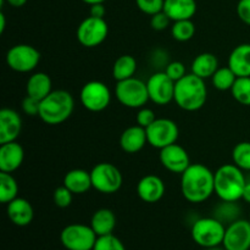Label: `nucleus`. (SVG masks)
Masks as SVG:
<instances>
[{
  "mask_svg": "<svg viewBox=\"0 0 250 250\" xmlns=\"http://www.w3.org/2000/svg\"><path fill=\"white\" fill-rule=\"evenodd\" d=\"M105 12H106V10H105L104 4L90 5V16L98 17V19H104Z\"/></svg>",
  "mask_w": 250,
  "mask_h": 250,
  "instance_id": "79ce46f5",
  "label": "nucleus"
},
{
  "mask_svg": "<svg viewBox=\"0 0 250 250\" xmlns=\"http://www.w3.org/2000/svg\"><path fill=\"white\" fill-rule=\"evenodd\" d=\"M53 92V82L48 73L36 72L29 76L26 84V93L29 97L43 100Z\"/></svg>",
  "mask_w": 250,
  "mask_h": 250,
  "instance_id": "b1692460",
  "label": "nucleus"
},
{
  "mask_svg": "<svg viewBox=\"0 0 250 250\" xmlns=\"http://www.w3.org/2000/svg\"><path fill=\"white\" fill-rule=\"evenodd\" d=\"M159 159L161 165L172 173L182 175L190 165V158L187 150L177 143L160 149Z\"/></svg>",
  "mask_w": 250,
  "mask_h": 250,
  "instance_id": "2eb2a0df",
  "label": "nucleus"
},
{
  "mask_svg": "<svg viewBox=\"0 0 250 250\" xmlns=\"http://www.w3.org/2000/svg\"><path fill=\"white\" fill-rule=\"evenodd\" d=\"M231 94L237 103L250 106V77H237Z\"/></svg>",
  "mask_w": 250,
  "mask_h": 250,
  "instance_id": "2f4dec72",
  "label": "nucleus"
},
{
  "mask_svg": "<svg viewBox=\"0 0 250 250\" xmlns=\"http://www.w3.org/2000/svg\"><path fill=\"white\" fill-rule=\"evenodd\" d=\"M146 143H148V138H146V128L138 125L126 128L120 137L121 149L125 153L128 154L138 153L146 146Z\"/></svg>",
  "mask_w": 250,
  "mask_h": 250,
  "instance_id": "aec40b11",
  "label": "nucleus"
},
{
  "mask_svg": "<svg viewBox=\"0 0 250 250\" xmlns=\"http://www.w3.org/2000/svg\"><path fill=\"white\" fill-rule=\"evenodd\" d=\"M249 221H250V214H249Z\"/></svg>",
  "mask_w": 250,
  "mask_h": 250,
  "instance_id": "09e8293b",
  "label": "nucleus"
},
{
  "mask_svg": "<svg viewBox=\"0 0 250 250\" xmlns=\"http://www.w3.org/2000/svg\"><path fill=\"white\" fill-rule=\"evenodd\" d=\"M237 80V76L229 66L226 67H219L214 76L211 77L212 85L216 88L217 90L221 92H226V90H231L233 87L234 82Z\"/></svg>",
  "mask_w": 250,
  "mask_h": 250,
  "instance_id": "c756f323",
  "label": "nucleus"
},
{
  "mask_svg": "<svg viewBox=\"0 0 250 250\" xmlns=\"http://www.w3.org/2000/svg\"><path fill=\"white\" fill-rule=\"evenodd\" d=\"M163 11L173 22L181 21V20H192V17L197 12V1L195 0H165Z\"/></svg>",
  "mask_w": 250,
  "mask_h": 250,
  "instance_id": "4be33fe9",
  "label": "nucleus"
},
{
  "mask_svg": "<svg viewBox=\"0 0 250 250\" xmlns=\"http://www.w3.org/2000/svg\"><path fill=\"white\" fill-rule=\"evenodd\" d=\"M241 215V208L237 204V202H224L221 200V204L216 207L214 210V217L222 222V224H232L236 220L239 219Z\"/></svg>",
  "mask_w": 250,
  "mask_h": 250,
  "instance_id": "c85d7f7f",
  "label": "nucleus"
},
{
  "mask_svg": "<svg viewBox=\"0 0 250 250\" xmlns=\"http://www.w3.org/2000/svg\"><path fill=\"white\" fill-rule=\"evenodd\" d=\"M165 72L173 82H177V81L182 80L187 75L185 63L181 62V61H171V62H168L166 65Z\"/></svg>",
  "mask_w": 250,
  "mask_h": 250,
  "instance_id": "e433bc0d",
  "label": "nucleus"
},
{
  "mask_svg": "<svg viewBox=\"0 0 250 250\" xmlns=\"http://www.w3.org/2000/svg\"><path fill=\"white\" fill-rule=\"evenodd\" d=\"M146 131L149 146L159 150L177 143L180 137L177 124L171 119H156Z\"/></svg>",
  "mask_w": 250,
  "mask_h": 250,
  "instance_id": "9d476101",
  "label": "nucleus"
},
{
  "mask_svg": "<svg viewBox=\"0 0 250 250\" xmlns=\"http://www.w3.org/2000/svg\"><path fill=\"white\" fill-rule=\"evenodd\" d=\"M6 214L12 224L19 227H24L33 221L34 210L28 200L17 197L6 204Z\"/></svg>",
  "mask_w": 250,
  "mask_h": 250,
  "instance_id": "6ab92c4d",
  "label": "nucleus"
},
{
  "mask_svg": "<svg viewBox=\"0 0 250 250\" xmlns=\"http://www.w3.org/2000/svg\"><path fill=\"white\" fill-rule=\"evenodd\" d=\"M24 160V150L20 143L10 142L0 146V171L12 173L21 167Z\"/></svg>",
  "mask_w": 250,
  "mask_h": 250,
  "instance_id": "a211bd4d",
  "label": "nucleus"
},
{
  "mask_svg": "<svg viewBox=\"0 0 250 250\" xmlns=\"http://www.w3.org/2000/svg\"><path fill=\"white\" fill-rule=\"evenodd\" d=\"M226 227L216 217H202L193 224L190 229L192 239L203 248L222 246Z\"/></svg>",
  "mask_w": 250,
  "mask_h": 250,
  "instance_id": "39448f33",
  "label": "nucleus"
},
{
  "mask_svg": "<svg viewBox=\"0 0 250 250\" xmlns=\"http://www.w3.org/2000/svg\"><path fill=\"white\" fill-rule=\"evenodd\" d=\"M208 99V88L205 80L194 73H187L175 84L173 102L185 111H198L205 105Z\"/></svg>",
  "mask_w": 250,
  "mask_h": 250,
  "instance_id": "f03ea898",
  "label": "nucleus"
},
{
  "mask_svg": "<svg viewBox=\"0 0 250 250\" xmlns=\"http://www.w3.org/2000/svg\"><path fill=\"white\" fill-rule=\"evenodd\" d=\"M5 60L11 70L20 73H28L36 70L39 65L41 53L29 44H17L7 50Z\"/></svg>",
  "mask_w": 250,
  "mask_h": 250,
  "instance_id": "1a4fd4ad",
  "label": "nucleus"
},
{
  "mask_svg": "<svg viewBox=\"0 0 250 250\" xmlns=\"http://www.w3.org/2000/svg\"><path fill=\"white\" fill-rule=\"evenodd\" d=\"M246 183L243 170L234 164H225L215 172V194L224 202H238Z\"/></svg>",
  "mask_w": 250,
  "mask_h": 250,
  "instance_id": "20e7f679",
  "label": "nucleus"
},
{
  "mask_svg": "<svg viewBox=\"0 0 250 250\" xmlns=\"http://www.w3.org/2000/svg\"><path fill=\"white\" fill-rule=\"evenodd\" d=\"M19 185L11 173L0 171V202L2 204H9L11 200L17 198Z\"/></svg>",
  "mask_w": 250,
  "mask_h": 250,
  "instance_id": "cd10ccee",
  "label": "nucleus"
},
{
  "mask_svg": "<svg viewBox=\"0 0 250 250\" xmlns=\"http://www.w3.org/2000/svg\"><path fill=\"white\" fill-rule=\"evenodd\" d=\"M39 109H41V100L29 95H26V98L22 100V110L28 116H39Z\"/></svg>",
  "mask_w": 250,
  "mask_h": 250,
  "instance_id": "58836bf2",
  "label": "nucleus"
},
{
  "mask_svg": "<svg viewBox=\"0 0 250 250\" xmlns=\"http://www.w3.org/2000/svg\"><path fill=\"white\" fill-rule=\"evenodd\" d=\"M53 199L54 204H55L56 207L61 208V209H65V208L70 207L71 203H72L73 193L62 185L54 190Z\"/></svg>",
  "mask_w": 250,
  "mask_h": 250,
  "instance_id": "f704fd0d",
  "label": "nucleus"
},
{
  "mask_svg": "<svg viewBox=\"0 0 250 250\" xmlns=\"http://www.w3.org/2000/svg\"><path fill=\"white\" fill-rule=\"evenodd\" d=\"M237 15L243 23L250 26V0H239L237 4Z\"/></svg>",
  "mask_w": 250,
  "mask_h": 250,
  "instance_id": "a19ab883",
  "label": "nucleus"
},
{
  "mask_svg": "<svg viewBox=\"0 0 250 250\" xmlns=\"http://www.w3.org/2000/svg\"><path fill=\"white\" fill-rule=\"evenodd\" d=\"M229 66L237 77H250V44L237 45L229 56Z\"/></svg>",
  "mask_w": 250,
  "mask_h": 250,
  "instance_id": "412c9836",
  "label": "nucleus"
},
{
  "mask_svg": "<svg viewBox=\"0 0 250 250\" xmlns=\"http://www.w3.org/2000/svg\"><path fill=\"white\" fill-rule=\"evenodd\" d=\"M115 95L120 104L129 109H141L150 100L146 83L136 77L117 82Z\"/></svg>",
  "mask_w": 250,
  "mask_h": 250,
  "instance_id": "423d86ee",
  "label": "nucleus"
},
{
  "mask_svg": "<svg viewBox=\"0 0 250 250\" xmlns=\"http://www.w3.org/2000/svg\"><path fill=\"white\" fill-rule=\"evenodd\" d=\"M62 185L73 194H84L90 188H93L90 172L83 168H73L68 171L63 177Z\"/></svg>",
  "mask_w": 250,
  "mask_h": 250,
  "instance_id": "5701e85b",
  "label": "nucleus"
},
{
  "mask_svg": "<svg viewBox=\"0 0 250 250\" xmlns=\"http://www.w3.org/2000/svg\"><path fill=\"white\" fill-rule=\"evenodd\" d=\"M75 110V99L67 90H53L48 97L41 100L39 117L50 126L61 125L70 119Z\"/></svg>",
  "mask_w": 250,
  "mask_h": 250,
  "instance_id": "7ed1b4c3",
  "label": "nucleus"
},
{
  "mask_svg": "<svg viewBox=\"0 0 250 250\" xmlns=\"http://www.w3.org/2000/svg\"><path fill=\"white\" fill-rule=\"evenodd\" d=\"M222 247L226 250L250 249V221L238 219L226 227Z\"/></svg>",
  "mask_w": 250,
  "mask_h": 250,
  "instance_id": "4468645a",
  "label": "nucleus"
},
{
  "mask_svg": "<svg viewBox=\"0 0 250 250\" xmlns=\"http://www.w3.org/2000/svg\"><path fill=\"white\" fill-rule=\"evenodd\" d=\"M80 100L83 107L88 111L100 112L110 105L111 92L105 83L100 81H90L81 89Z\"/></svg>",
  "mask_w": 250,
  "mask_h": 250,
  "instance_id": "9b49d317",
  "label": "nucleus"
},
{
  "mask_svg": "<svg viewBox=\"0 0 250 250\" xmlns=\"http://www.w3.org/2000/svg\"><path fill=\"white\" fill-rule=\"evenodd\" d=\"M192 73H194L198 77L207 80L211 78L214 73L219 68V60L216 56L211 53H202L192 62Z\"/></svg>",
  "mask_w": 250,
  "mask_h": 250,
  "instance_id": "a878e982",
  "label": "nucleus"
},
{
  "mask_svg": "<svg viewBox=\"0 0 250 250\" xmlns=\"http://www.w3.org/2000/svg\"><path fill=\"white\" fill-rule=\"evenodd\" d=\"M136 120L138 126L143 127V128H148V127L156 120V115L151 109L143 106L138 110V112H137Z\"/></svg>",
  "mask_w": 250,
  "mask_h": 250,
  "instance_id": "4c0bfd02",
  "label": "nucleus"
},
{
  "mask_svg": "<svg viewBox=\"0 0 250 250\" xmlns=\"http://www.w3.org/2000/svg\"><path fill=\"white\" fill-rule=\"evenodd\" d=\"M90 227L98 237L112 234L115 227H116V216H115L114 211L106 209V208L97 210L90 220Z\"/></svg>",
  "mask_w": 250,
  "mask_h": 250,
  "instance_id": "393cba45",
  "label": "nucleus"
},
{
  "mask_svg": "<svg viewBox=\"0 0 250 250\" xmlns=\"http://www.w3.org/2000/svg\"><path fill=\"white\" fill-rule=\"evenodd\" d=\"M98 236L90 225H67L60 233V241L67 250H93Z\"/></svg>",
  "mask_w": 250,
  "mask_h": 250,
  "instance_id": "6e6552de",
  "label": "nucleus"
},
{
  "mask_svg": "<svg viewBox=\"0 0 250 250\" xmlns=\"http://www.w3.org/2000/svg\"><path fill=\"white\" fill-rule=\"evenodd\" d=\"M204 250H226L225 248H221V247H211V248H205Z\"/></svg>",
  "mask_w": 250,
  "mask_h": 250,
  "instance_id": "de8ad7c7",
  "label": "nucleus"
},
{
  "mask_svg": "<svg viewBox=\"0 0 250 250\" xmlns=\"http://www.w3.org/2000/svg\"><path fill=\"white\" fill-rule=\"evenodd\" d=\"M93 250H126V247L116 236L107 234V236L98 237Z\"/></svg>",
  "mask_w": 250,
  "mask_h": 250,
  "instance_id": "72a5a7b5",
  "label": "nucleus"
},
{
  "mask_svg": "<svg viewBox=\"0 0 250 250\" xmlns=\"http://www.w3.org/2000/svg\"><path fill=\"white\" fill-rule=\"evenodd\" d=\"M22 129V119L19 112L10 107L0 110V144L15 142Z\"/></svg>",
  "mask_w": 250,
  "mask_h": 250,
  "instance_id": "dca6fc26",
  "label": "nucleus"
},
{
  "mask_svg": "<svg viewBox=\"0 0 250 250\" xmlns=\"http://www.w3.org/2000/svg\"><path fill=\"white\" fill-rule=\"evenodd\" d=\"M170 21V17H168L165 12L161 11L151 16L150 26L154 31H164V29H166L168 27Z\"/></svg>",
  "mask_w": 250,
  "mask_h": 250,
  "instance_id": "ea45409f",
  "label": "nucleus"
},
{
  "mask_svg": "<svg viewBox=\"0 0 250 250\" xmlns=\"http://www.w3.org/2000/svg\"><path fill=\"white\" fill-rule=\"evenodd\" d=\"M242 199H243L247 204H250V182H248V181H247L246 187H244Z\"/></svg>",
  "mask_w": 250,
  "mask_h": 250,
  "instance_id": "37998d69",
  "label": "nucleus"
},
{
  "mask_svg": "<svg viewBox=\"0 0 250 250\" xmlns=\"http://www.w3.org/2000/svg\"><path fill=\"white\" fill-rule=\"evenodd\" d=\"M83 2H85V4H88L90 6V5H94V4H104L106 0H82Z\"/></svg>",
  "mask_w": 250,
  "mask_h": 250,
  "instance_id": "49530a36",
  "label": "nucleus"
},
{
  "mask_svg": "<svg viewBox=\"0 0 250 250\" xmlns=\"http://www.w3.org/2000/svg\"><path fill=\"white\" fill-rule=\"evenodd\" d=\"M5 1H6L7 4L11 5V6H14V7H21V6H23L24 4H26L27 0H5Z\"/></svg>",
  "mask_w": 250,
  "mask_h": 250,
  "instance_id": "c03bdc74",
  "label": "nucleus"
},
{
  "mask_svg": "<svg viewBox=\"0 0 250 250\" xmlns=\"http://www.w3.org/2000/svg\"><path fill=\"white\" fill-rule=\"evenodd\" d=\"M195 24L192 20L175 21L171 26V36L177 42H188L194 37Z\"/></svg>",
  "mask_w": 250,
  "mask_h": 250,
  "instance_id": "7c9ffc66",
  "label": "nucleus"
},
{
  "mask_svg": "<svg viewBox=\"0 0 250 250\" xmlns=\"http://www.w3.org/2000/svg\"><path fill=\"white\" fill-rule=\"evenodd\" d=\"M90 177L93 188L103 194H114L124 183L121 171L111 163L97 164L90 171Z\"/></svg>",
  "mask_w": 250,
  "mask_h": 250,
  "instance_id": "0eeeda50",
  "label": "nucleus"
},
{
  "mask_svg": "<svg viewBox=\"0 0 250 250\" xmlns=\"http://www.w3.org/2000/svg\"><path fill=\"white\" fill-rule=\"evenodd\" d=\"M175 84L166 72H155L146 81L149 99L156 105L170 104L175 97Z\"/></svg>",
  "mask_w": 250,
  "mask_h": 250,
  "instance_id": "ddd939ff",
  "label": "nucleus"
},
{
  "mask_svg": "<svg viewBox=\"0 0 250 250\" xmlns=\"http://www.w3.org/2000/svg\"><path fill=\"white\" fill-rule=\"evenodd\" d=\"M164 2L165 0H136L138 9L149 16H153V15L163 11Z\"/></svg>",
  "mask_w": 250,
  "mask_h": 250,
  "instance_id": "c9c22d12",
  "label": "nucleus"
},
{
  "mask_svg": "<svg viewBox=\"0 0 250 250\" xmlns=\"http://www.w3.org/2000/svg\"><path fill=\"white\" fill-rule=\"evenodd\" d=\"M165 183L159 176L146 175L137 185V194L144 203H158L165 195Z\"/></svg>",
  "mask_w": 250,
  "mask_h": 250,
  "instance_id": "f3484780",
  "label": "nucleus"
},
{
  "mask_svg": "<svg viewBox=\"0 0 250 250\" xmlns=\"http://www.w3.org/2000/svg\"><path fill=\"white\" fill-rule=\"evenodd\" d=\"M109 34V26L104 19L89 16L83 20L77 28V41L85 48H95L104 43Z\"/></svg>",
  "mask_w": 250,
  "mask_h": 250,
  "instance_id": "f8f14e48",
  "label": "nucleus"
},
{
  "mask_svg": "<svg viewBox=\"0 0 250 250\" xmlns=\"http://www.w3.org/2000/svg\"><path fill=\"white\" fill-rule=\"evenodd\" d=\"M181 193L193 204L205 202L215 193V173L203 164H190L181 175Z\"/></svg>",
  "mask_w": 250,
  "mask_h": 250,
  "instance_id": "f257e3e1",
  "label": "nucleus"
},
{
  "mask_svg": "<svg viewBox=\"0 0 250 250\" xmlns=\"http://www.w3.org/2000/svg\"><path fill=\"white\" fill-rule=\"evenodd\" d=\"M137 71V60L132 55H121L115 60L112 66V77L116 82L134 77Z\"/></svg>",
  "mask_w": 250,
  "mask_h": 250,
  "instance_id": "bb28decb",
  "label": "nucleus"
},
{
  "mask_svg": "<svg viewBox=\"0 0 250 250\" xmlns=\"http://www.w3.org/2000/svg\"><path fill=\"white\" fill-rule=\"evenodd\" d=\"M5 27H6V19H5L4 12H0V33H4Z\"/></svg>",
  "mask_w": 250,
  "mask_h": 250,
  "instance_id": "a18cd8bd",
  "label": "nucleus"
},
{
  "mask_svg": "<svg viewBox=\"0 0 250 250\" xmlns=\"http://www.w3.org/2000/svg\"><path fill=\"white\" fill-rule=\"evenodd\" d=\"M232 160L241 170L250 171V142H239L234 146Z\"/></svg>",
  "mask_w": 250,
  "mask_h": 250,
  "instance_id": "473e14b6",
  "label": "nucleus"
}]
</instances>
